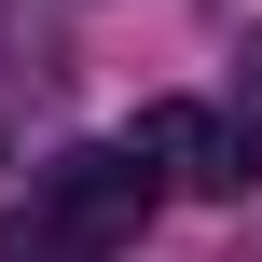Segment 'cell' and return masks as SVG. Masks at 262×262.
I'll return each mask as SVG.
<instances>
[{
    "instance_id": "277c9868",
    "label": "cell",
    "mask_w": 262,
    "mask_h": 262,
    "mask_svg": "<svg viewBox=\"0 0 262 262\" xmlns=\"http://www.w3.org/2000/svg\"><path fill=\"white\" fill-rule=\"evenodd\" d=\"M235 124L262 138V28H249V69H235Z\"/></svg>"
},
{
    "instance_id": "6da1fadb",
    "label": "cell",
    "mask_w": 262,
    "mask_h": 262,
    "mask_svg": "<svg viewBox=\"0 0 262 262\" xmlns=\"http://www.w3.org/2000/svg\"><path fill=\"white\" fill-rule=\"evenodd\" d=\"M28 221H41L55 249L111 262V249H138V221H152V166H138L124 138H69V152L41 166V193H28Z\"/></svg>"
},
{
    "instance_id": "3957f363",
    "label": "cell",
    "mask_w": 262,
    "mask_h": 262,
    "mask_svg": "<svg viewBox=\"0 0 262 262\" xmlns=\"http://www.w3.org/2000/svg\"><path fill=\"white\" fill-rule=\"evenodd\" d=\"M0 262H83V249H55V235H41L28 207H14V235H0Z\"/></svg>"
},
{
    "instance_id": "7a4b0ae2",
    "label": "cell",
    "mask_w": 262,
    "mask_h": 262,
    "mask_svg": "<svg viewBox=\"0 0 262 262\" xmlns=\"http://www.w3.org/2000/svg\"><path fill=\"white\" fill-rule=\"evenodd\" d=\"M124 152L152 166V193H249V180H262V138L221 111V97H152Z\"/></svg>"
}]
</instances>
